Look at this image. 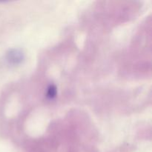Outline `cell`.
Here are the masks:
<instances>
[{
  "label": "cell",
  "instance_id": "6da1fadb",
  "mask_svg": "<svg viewBox=\"0 0 152 152\" xmlns=\"http://www.w3.org/2000/svg\"><path fill=\"white\" fill-rule=\"evenodd\" d=\"M56 95V88L53 87H50L48 90V96L50 97H53Z\"/></svg>",
  "mask_w": 152,
  "mask_h": 152
}]
</instances>
